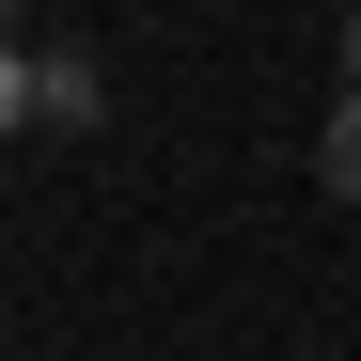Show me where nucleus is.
<instances>
[{"instance_id": "1", "label": "nucleus", "mask_w": 361, "mask_h": 361, "mask_svg": "<svg viewBox=\"0 0 361 361\" xmlns=\"http://www.w3.org/2000/svg\"><path fill=\"white\" fill-rule=\"evenodd\" d=\"M94 110H110V79L79 63V47H63V63H32V126H94Z\"/></svg>"}, {"instance_id": "2", "label": "nucleus", "mask_w": 361, "mask_h": 361, "mask_svg": "<svg viewBox=\"0 0 361 361\" xmlns=\"http://www.w3.org/2000/svg\"><path fill=\"white\" fill-rule=\"evenodd\" d=\"M314 173H330V189H345V204H361V94H345V110H330V126H314Z\"/></svg>"}, {"instance_id": "3", "label": "nucleus", "mask_w": 361, "mask_h": 361, "mask_svg": "<svg viewBox=\"0 0 361 361\" xmlns=\"http://www.w3.org/2000/svg\"><path fill=\"white\" fill-rule=\"evenodd\" d=\"M32 126V47H0V142Z\"/></svg>"}, {"instance_id": "4", "label": "nucleus", "mask_w": 361, "mask_h": 361, "mask_svg": "<svg viewBox=\"0 0 361 361\" xmlns=\"http://www.w3.org/2000/svg\"><path fill=\"white\" fill-rule=\"evenodd\" d=\"M345 94H361V16H345Z\"/></svg>"}, {"instance_id": "5", "label": "nucleus", "mask_w": 361, "mask_h": 361, "mask_svg": "<svg viewBox=\"0 0 361 361\" xmlns=\"http://www.w3.org/2000/svg\"><path fill=\"white\" fill-rule=\"evenodd\" d=\"M0 47H16V0H0Z\"/></svg>"}]
</instances>
